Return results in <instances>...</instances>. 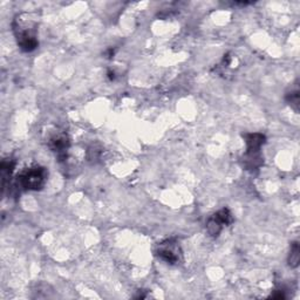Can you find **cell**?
Instances as JSON below:
<instances>
[{"label":"cell","instance_id":"12","mask_svg":"<svg viewBox=\"0 0 300 300\" xmlns=\"http://www.w3.org/2000/svg\"><path fill=\"white\" fill-rule=\"evenodd\" d=\"M107 77H108V79L110 81H114L115 80V73L113 72V70H108V73H107Z\"/></svg>","mask_w":300,"mask_h":300},{"label":"cell","instance_id":"5","mask_svg":"<svg viewBox=\"0 0 300 300\" xmlns=\"http://www.w3.org/2000/svg\"><path fill=\"white\" fill-rule=\"evenodd\" d=\"M48 147L53 153L57 154L59 161L67 159V152L69 148V139L64 132H55L48 139Z\"/></svg>","mask_w":300,"mask_h":300},{"label":"cell","instance_id":"11","mask_svg":"<svg viewBox=\"0 0 300 300\" xmlns=\"http://www.w3.org/2000/svg\"><path fill=\"white\" fill-rule=\"evenodd\" d=\"M114 55H115V49H113V48H109L107 52H106V57H107L108 59H112Z\"/></svg>","mask_w":300,"mask_h":300},{"label":"cell","instance_id":"4","mask_svg":"<svg viewBox=\"0 0 300 300\" xmlns=\"http://www.w3.org/2000/svg\"><path fill=\"white\" fill-rule=\"evenodd\" d=\"M232 222H234V217H232L231 211L228 208H223L222 210L217 211L208 219L207 230L210 236L218 237L223 228L229 227Z\"/></svg>","mask_w":300,"mask_h":300},{"label":"cell","instance_id":"8","mask_svg":"<svg viewBox=\"0 0 300 300\" xmlns=\"http://www.w3.org/2000/svg\"><path fill=\"white\" fill-rule=\"evenodd\" d=\"M286 102L289 104L295 112H299V106H300V94L298 85H295L294 89H291V92L286 94Z\"/></svg>","mask_w":300,"mask_h":300},{"label":"cell","instance_id":"7","mask_svg":"<svg viewBox=\"0 0 300 300\" xmlns=\"http://www.w3.org/2000/svg\"><path fill=\"white\" fill-rule=\"evenodd\" d=\"M15 168V160L13 159H5L2 162V168H0V171H2V185H3V191L6 189V185L11 180L12 173L14 171Z\"/></svg>","mask_w":300,"mask_h":300},{"label":"cell","instance_id":"6","mask_svg":"<svg viewBox=\"0 0 300 300\" xmlns=\"http://www.w3.org/2000/svg\"><path fill=\"white\" fill-rule=\"evenodd\" d=\"M244 137L246 142V153H260V148L266 141L265 135L260 133L245 134Z\"/></svg>","mask_w":300,"mask_h":300},{"label":"cell","instance_id":"10","mask_svg":"<svg viewBox=\"0 0 300 300\" xmlns=\"http://www.w3.org/2000/svg\"><path fill=\"white\" fill-rule=\"evenodd\" d=\"M270 298H272V299H285V294H284L283 291H278L277 293L271 294Z\"/></svg>","mask_w":300,"mask_h":300},{"label":"cell","instance_id":"2","mask_svg":"<svg viewBox=\"0 0 300 300\" xmlns=\"http://www.w3.org/2000/svg\"><path fill=\"white\" fill-rule=\"evenodd\" d=\"M47 177H48V171L46 168L40 165L27 168L18 175V188H20L21 190L39 191L45 187Z\"/></svg>","mask_w":300,"mask_h":300},{"label":"cell","instance_id":"3","mask_svg":"<svg viewBox=\"0 0 300 300\" xmlns=\"http://www.w3.org/2000/svg\"><path fill=\"white\" fill-rule=\"evenodd\" d=\"M156 255L160 259L163 260L167 264H177L182 258V250L179 242L176 239H167L164 242L159 244L156 250Z\"/></svg>","mask_w":300,"mask_h":300},{"label":"cell","instance_id":"1","mask_svg":"<svg viewBox=\"0 0 300 300\" xmlns=\"http://www.w3.org/2000/svg\"><path fill=\"white\" fill-rule=\"evenodd\" d=\"M13 31L19 48L22 52L31 53L38 48L37 23L29 14H20L14 19Z\"/></svg>","mask_w":300,"mask_h":300},{"label":"cell","instance_id":"9","mask_svg":"<svg viewBox=\"0 0 300 300\" xmlns=\"http://www.w3.org/2000/svg\"><path fill=\"white\" fill-rule=\"evenodd\" d=\"M300 259V248L298 242H294L291 246L290 256H289V265L291 267H297L299 265Z\"/></svg>","mask_w":300,"mask_h":300}]
</instances>
